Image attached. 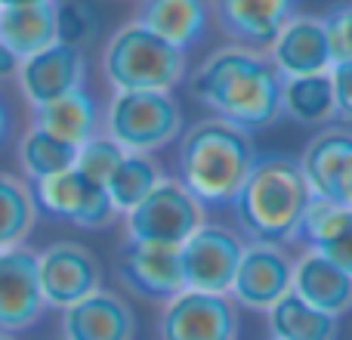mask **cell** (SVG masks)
Segmentation results:
<instances>
[{
    "mask_svg": "<svg viewBox=\"0 0 352 340\" xmlns=\"http://www.w3.org/2000/svg\"><path fill=\"white\" fill-rule=\"evenodd\" d=\"M188 93L219 121L248 130H266L281 118V74L269 56L244 47L210 53L188 78Z\"/></svg>",
    "mask_w": 352,
    "mask_h": 340,
    "instance_id": "obj_1",
    "label": "cell"
},
{
    "mask_svg": "<svg viewBox=\"0 0 352 340\" xmlns=\"http://www.w3.org/2000/svg\"><path fill=\"white\" fill-rule=\"evenodd\" d=\"M309 201L312 189L297 158L256 155L232 207H235L238 229L248 242L294 244L300 242Z\"/></svg>",
    "mask_w": 352,
    "mask_h": 340,
    "instance_id": "obj_2",
    "label": "cell"
},
{
    "mask_svg": "<svg viewBox=\"0 0 352 340\" xmlns=\"http://www.w3.org/2000/svg\"><path fill=\"white\" fill-rule=\"evenodd\" d=\"M256 149L248 130L204 118L182 134L176 149V180L201 207H232L244 186Z\"/></svg>",
    "mask_w": 352,
    "mask_h": 340,
    "instance_id": "obj_3",
    "label": "cell"
},
{
    "mask_svg": "<svg viewBox=\"0 0 352 340\" xmlns=\"http://www.w3.org/2000/svg\"><path fill=\"white\" fill-rule=\"evenodd\" d=\"M186 53L140 25L124 22L102 47V74L111 93L118 90H167L186 81Z\"/></svg>",
    "mask_w": 352,
    "mask_h": 340,
    "instance_id": "obj_4",
    "label": "cell"
},
{
    "mask_svg": "<svg viewBox=\"0 0 352 340\" xmlns=\"http://www.w3.org/2000/svg\"><path fill=\"white\" fill-rule=\"evenodd\" d=\"M105 136L124 152L152 155L182 136V105L167 90H118L105 109Z\"/></svg>",
    "mask_w": 352,
    "mask_h": 340,
    "instance_id": "obj_5",
    "label": "cell"
},
{
    "mask_svg": "<svg viewBox=\"0 0 352 340\" xmlns=\"http://www.w3.org/2000/svg\"><path fill=\"white\" fill-rule=\"evenodd\" d=\"M204 223V207L179 180H161L133 211L124 213V242H148L179 248Z\"/></svg>",
    "mask_w": 352,
    "mask_h": 340,
    "instance_id": "obj_6",
    "label": "cell"
},
{
    "mask_svg": "<svg viewBox=\"0 0 352 340\" xmlns=\"http://www.w3.org/2000/svg\"><path fill=\"white\" fill-rule=\"evenodd\" d=\"M241 254H244V242L238 232H232L229 226L219 223H201L179 244L182 281L192 291L229 294Z\"/></svg>",
    "mask_w": 352,
    "mask_h": 340,
    "instance_id": "obj_7",
    "label": "cell"
},
{
    "mask_svg": "<svg viewBox=\"0 0 352 340\" xmlns=\"http://www.w3.org/2000/svg\"><path fill=\"white\" fill-rule=\"evenodd\" d=\"M31 189H34V201L43 213L65 220V223L78 226V229L99 232L109 229L121 217L115 201L109 198V189L87 182L74 167L31 182Z\"/></svg>",
    "mask_w": 352,
    "mask_h": 340,
    "instance_id": "obj_8",
    "label": "cell"
},
{
    "mask_svg": "<svg viewBox=\"0 0 352 340\" xmlns=\"http://www.w3.org/2000/svg\"><path fill=\"white\" fill-rule=\"evenodd\" d=\"M158 334L161 340H238V304L229 294L182 288L164 300Z\"/></svg>",
    "mask_w": 352,
    "mask_h": 340,
    "instance_id": "obj_9",
    "label": "cell"
},
{
    "mask_svg": "<svg viewBox=\"0 0 352 340\" xmlns=\"http://www.w3.org/2000/svg\"><path fill=\"white\" fill-rule=\"evenodd\" d=\"M37 279L47 310H65L102 288V263L87 244L62 238L37 251Z\"/></svg>",
    "mask_w": 352,
    "mask_h": 340,
    "instance_id": "obj_10",
    "label": "cell"
},
{
    "mask_svg": "<svg viewBox=\"0 0 352 340\" xmlns=\"http://www.w3.org/2000/svg\"><path fill=\"white\" fill-rule=\"evenodd\" d=\"M47 312L37 279V251L28 244L0 251V331H31Z\"/></svg>",
    "mask_w": 352,
    "mask_h": 340,
    "instance_id": "obj_11",
    "label": "cell"
},
{
    "mask_svg": "<svg viewBox=\"0 0 352 340\" xmlns=\"http://www.w3.org/2000/svg\"><path fill=\"white\" fill-rule=\"evenodd\" d=\"M118 281L124 291L142 300H164L176 297L186 288L179 266V248L170 244H148V242H124L118 254Z\"/></svg>",
    "mask_w": 352,
    "mask_h": 340,
    "instance_id": "obj_12",
    "label": "cell"
},
{
    "mask_svg": "<svg viewBox=\"0 0 352 340\" xmlns=\"http://www.w3.org/2000/svg\"><path fill=\"white\" fill-rule=\"evenodd\" d=\"M291 279L294 263L281 251V244L248 242L229 297L248 310H269L291 291Z\"/></svg>",
    "mask_w": 352,
    "mask_h": 340,
    "instance_id": "obj_13",
    "label": "cell"
},
{
    "mask_svg": "<svg viewBox=\"0 0 352 340\" xmlns=\"http://www.w3.org/2000/svg\"><path fill=\"white\" fill-rule=\"evenodd\" d=\"M87 81V56L84 50L68 47V43L56 41L53 47L41 50V53L28 56L19 62L16 68V84L19 93L25 96L28 109L43 105L50 99L72 93L78 87H84Z\"/></svg>",
    "mask_w": 352,
    "mask_h": 340,
    "instance_id": "obj_14",
    "label": "cell"
},
{
    "mask_svg": "<svg viewBox=\"0 0 352 340\" xmlns=\"http://www.w3.org/2000/svg\"><path fill=\"white\" fill-rule=\"evenodd\" d=\"M297 12V0H210V16L235 47L269 50L285 22Z\"/></svg>",
    "mask_w": 352,
    "mask_h": 340,
    "instance_id": "obj_15",
    "label": "cell"
},
{
    "mask_svg": "<svg viewBox=\"0 0 352 340\" xmlns=\"http://www.w3.org/2000/svg\"><path fill=\"white\" fill-rule=\"evenodd\" d=\"M266 56L281 78H303V74L331 72L334 59H331L324 19L309 16V12H294L285 22L281 34L275 37V43L266 50Z\"/></svg>",
    "mask_w": 352,
    "mask_h": 340,
    "instance_id": "obj_16",
    "label": "cell"
},
{
    "mask_svg": "<svg viewBox=\"0 0 352 340\" xmlns=\"http://www.w3.org/2000/svg\"><path fill=\"white\" fill-rule=\"evenodd\" d=\"M62 340H136V312L118 291L96 288L62 310Z\"/></svg>",
    "mask_w": 352,
    "mask_h": 340,
    "instance_id": "obj_17",
    "label": "cell"
},
{
    "mask_svg": "<svg viewBox=\"0 0 352 340\" xmlns=\"http://www.w3.org/2000/svg\"><path fill=\"white\" fill-rule=\"evenodd\" d=\"M291 291L328 316L343 319L352 312V275L312 248L294 263Z\"/></svg>",
    "mask_w": 352,
    "mask_h": 340,
    "instance_id": "obj_18",
    "label": "cell"
},
{
    "mask_svg": "<svg viewBox=\"0 0 352 340\" xmlns=\"http://www.w3.org/2000/svg\"><path fill=\"white\" fill-rule=\"evenodd\" d=\"M136 22L186 53L207 37L210 6L207 0H140Z\"/></svg>",
    "mask_w": 352,
    "mask_h": 340,
    "instance_id": "obj_19",
    "label": "cell"
},
{
    "mask_svg": "<svg viewBox=\"0 0 352 340\" xmlns=\"http://www.w3.org/2000/svg\"><path fill=\"white\" fill-rule=\"evenodd\" d=\"M300 242H306L312 251H318L352 275V207L312 195L303 217Z\"/></svg>",
    "mask_w": 352,
    "mask_h": 340,
    "instance_id": "obj_20",
    "label": "cell"
},
{
    "mask_svg": "<svg viewBox=\"0 0 352 340\" xmlns=\"http://www.w3.org/2000/svg\"><path fill=\"white\" fill-rule=\"evenodd\" d=\"M31 127L47 130L50 136H56L62 142H72V146H84L87 140H93L99 134L96 99L84 87H78L72 93H62V96L31 109Z\"/></svg>",
    "mask_w": 352,
    "mask_h": 340,
    "instance_id": "obj_21",
    "label": "cell"
},
{
    "mask_svg": "<svg viewBox=\"0 0 352 340\" xmlns=\"http://www.w3.org/2000/svg\"><path fill=\"white\" fill-rule=\"evenodd\" d=\"M56 3H22V6H0V43L16 56L19 62L41 50L53 47L56 37Z\"/></svg>",
    "mask_w": 352,
    "mask_h": 340,
    "instance_id": "obj_22",
    "label": "cell"
},
{
    "mask_svg": "<svg viewBox=\"0 0 352 340\" xmlns=\"http://www.w3.org/2000/svg\"><path fill=\"white\" fill-rule=\"evenodd\" d=\"M269 334L272 340H337L340 319L316 310L300 294L287 291L278 304L269 306Z\"/></svg>",
    "mask_w": 352,
    "mask_h": 340,
    "instance_id": "obj_23",
    "label": "cell"
},
{
    "mask_svg": "<svg viewBox=\"0 0 352 340\" xmlns=\"http://www.w3.org/2000/svg\"><path fill=\"white\" fill-rule=\"evenodd\" d=\"M349 155H352V130L349 127H324L322 134L312 136L303 158H300V167H303L306 180H309L312 195L328 198L343 164L349 161Z\"/></svg>",
    "mask_w": 352,
    "mask_h": 340,
    "instance_id": "obj_24",
    "label": "cell"
},
{
    "mask_svg": "<svg viewBox=\"0 0 352 340\" xmlns=\"http://www.w3.org/2000/svg\"><path fill=\"white\" fill-rule=\"evenodd\" d=\"M41 220L34 189L25 176L0 170V251L25 244Z\"/></svg>",
    "mask_w": 352,
    "mask_h": 340,
    "instance_id": "obj_25",
    "label": "cell"
},
{
    "mask_svg": "<svg viewBox=\"0 0 352 340\" xmlns=\"http://www.w3.org/2000/svg\"><path fill=\"white\" fill-rule=\"evenodd\" d=\"M281 115L294 124H324L337 118L331 72L281 78Z\"/></svg>",
    "mask_w": 352,
    "mask_h": 340,
    "instance_id": "obj_26",
    "label": "cell"
},
{
    "mask_svg": "<svg viewBox=\"0 0 352 340\" xmlns=\"http://www.w3.org/2000/svg\"><path fill=\"white\" fill-rule=\"evenodd\" d=\"M74 158H78V146L56 140V136H50L47 130H37V127L25 130L19 146H16L19 170H22V176L28 182L47 180V176L74 167Z\"/></svg>",
    "mask_w": 352,
    "mask_h": 340,
    "instance_id": "obj_27",
    "label": "cell"
},
{
    "mask_svg": "<svg viewBox=\"0 0 352 340\" xmlns=\"http://www.w3.org/2000/svg\"><path fill=\"white\" fill-rule=\"evenodd\" d=\"M161 180H164V170H161V164L152 158V155L127 152L124 161L118 164V170L111 173V180L105 189H109V198L115 201L118 213L124 217V213L133 211Z\"/></svg>",
    "mask_w": 352,
    "mask_h": 340,
    "instance_id": "obj_28",
    "label": "cell"
},
{
    "mask_svg": "<svg viewBox=\"0 0 352 340\" xmlns=\"http://www.w3.org/2000/svg\"><path fill=\"white\" fill-rule=\"evenodd\" d=\"M99 34V10L90 0H59L56 3V37L59 43L87 50Z\"/></svg>",
    "mask_w": 352,
    "mask_h": 340,
    "instance_id": "obj_29",
    "label": "cell"
},
{
    "mask_svg": "<svg viewBox=\"0 0 352 340\" xmlns=\"http://www.w3.org/2000/svg\"><path fill=\"white\" fill-rule=\"evenodd\" d=\"M124 149L118 146L111 136L96 134L93 140H87L84 146H78V158H74V170L84 176L93 186H109L111 173L118 170V164L124 161Z\"/></svg>",
    "mask_w": 352,
    "mask_h": 340,
    "instance_id": "obj_30",
    "label": "cell"
},
{
    "mask_svg": "<svg viewBox=\"0 0 352 340\" xmlns=\"http://www.w3.org/2000/svg\"><path fill=\"white\" fill-rule=\"evenodd\" d=\"M322 19H324V28H328L331 59L334 62L352 59V0L349 3H337Z\"/></svg>",
    "mask_w": 352,
    "mask_h": 340,
    "instance_id": "obj_31",
    "label": "cell"
},
{
    "mask_svg": "<svg viewBox=\"0 0 352 340\" xmlns=\"http://www.w3.org/2000/svg\"><path fill=\"white\" fill-rule=\"evenodd\" d=\"M331 84H334V105L337 118L352 124V59L331 65Z\"/></svg>",
    "mask_w": 352,
    "mask_h": 340,
    "instance_id": "obj_32",
    "label": "cell"
},
{
    "mask_svg": "<svg viewBox=\"0 0 352 340\" xmlns=\"http://www.w3.org/2000/svg\"><path fill=\"white\" fill-rule=\"evenodd\" d=\"M328 201H337V204H343V207H352V155H349L346 164H343L340 176H337V182H334V189H331Z\"/></svg>",
    "mask_w": 352,
    "mask_h": 340,
    "instance_id": "obj_33",
    "label": "cell"
},
{
    "mask_svg": "<svg viewBox=\"0 0 352 340\" xmlns=\"http://www.w3.org/2000/svg\"><path fill=\"white\" fill-rule=\"evenodd\" d=\"M16 68H19V59L3 47V43H0V81L16 78Z\"/></svg>",
    "mask_w": 352,
    "mask_h": 340,
    "instance_id": "obj_34",
    "label": "cell"
},
{
    "mask_svg": "<svg viewBox=\"0 0 352 340\" xmlns=\"http://www.w3.org/2000/svg\"><path fill=\"white\" fill-rule=\"evenodd\" d=\"M10 134H12V111L6 105V99L0 96V146L10 140Z\"/></svg>",
    "mask_w": 352,
    "mask_h": 340,
    "instance_id": "obj_35",
    "label": "cell"
},
{
    "mask_svg": "<svg viewBox=\"0 0 352 340\" xmlns=\"http://www.w3.org/2000/svg\"><path fill=\"white\" fill-rule=\"evenodd\" d=\"M22 3H50V0H0V6H22Z\"/></svg>",
    "mask_w": 352,
    "mask_h": 340,
    "instance_id": "obj_36",
    "label": "cell"
},
{
    "mask_svg": "<svg viewBox=\"0 0 352 340\" xmlns=\"http://www.w3.org/2000/svg\"><path fill=\"white\" fill-rule=\"evenodd\" d=\"M0 340H16V334H6V331H0Z\"/></svg>",
    "mask_w": 352,
    "mask_h": 340,
    "instance_id": "obj_37",
    "label": "cell"
}]
</instances>
